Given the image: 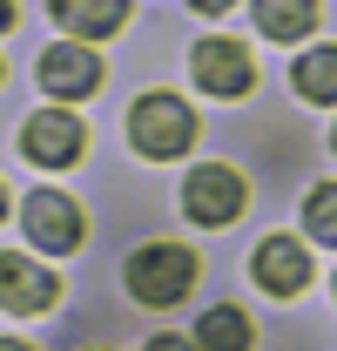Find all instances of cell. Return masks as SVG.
<instances>
[{
    "label": "cell",
    "mask_w": 337,
    "mask_h": 351,
    "mask_svg": "<svg viewBox=\"0 0 337 351\" xmlns=\"http://www.w3.org/2000/svg\"><path fill=\"white\" fill-rule=\"evenodd\" d=\"M7 27H14V0H0V34H7Z\"/></svg>",
    "instance_id": "e0dca14e"
},
{
    "label": "cell",
    "mask_w": 337,
    "mask_h": 351,
    "mask_svg": "<svg viewBox=\"0 0 337 351\" xmlns=\"http://www.w3.org/2000/svg\"><path fill=\"white\" fill-rule=\"evenodd\" d=\"M0 217H7V189H0Z\"/></svg>",
    "instance_id": "d6986e66"
},
{
    "label": "cell",
    "mask_w": 337,
    "mask_h": 351,
    "mask_svg": "<svg viewBox=\"0 0 337 351\" xmlns=\"http://www.w3.org/2000/svg\"><path fill=\"white\" fill-rule=\"evenodd\" d=\"M303 230H310L317 243H337V182H317V189H310V203H303Z\"/></svg>",
    "instance_id": "5bb4252c"
},
{
    "label": "cell",
    "mask_w": 337,
    "mask_h": 351,
    "mask_svg": "<svg viewBox=\"0 0 337 351\" xmlns=\"http://www.w3.org/2000/svg\"><path fill=\"white\" fill-rule=\"evenodd\" d=\"M196 345L203 351H250L256 331H250V317L236 304H216V311H203V324H196Z\"/></svg>",
    "instance_id": "7c38bea8"
},
{
    "label": "cell",
    "mask_w": 337,
    "mask_h": 351,
    "mask_svg": "<svg viewBox=\"0 0 337 351\" xmlns=\"http://www.w3.org/2000/svg\"><path fill=\"white\" fill-rule=\"evenodd\" d=\"M243 203H250V189H243V176L229 169V162H203V169H189V182H182V210L203 223V230L236 223Z\"/></svg>",
    "instance_id": "3957f363"
},
{
    "label": "cell",
    "mask_w": 337,
    "mask_h": 351,
    "mask_svg": "<svg viewBox=\"0 0 337 351\" xmlns=\"http://www.w3.org/2000/svg\"><path fill=\"white\" fill-rule=\"evenodd\" d=\"M21 223H27V243H41V250H82L88 237V217L75 196H61V189H34L27 203H21Z\"/></svg>",
    "instance_id": "277c9868"
},
{
    "label": "cell",
    "mask_w": 337,
    "mask_h": 351,
    "mask_svg": "<svg viewBox=\"0 0 337 351\" xmlns=\"http://www.w3.org/2000/svg\"><path fill=\"white\" fill-rule=\"evenodd\" d=\"M331 149H337V129H331Z\"/></svg>",
    "instance_id": "ffe728a7"
},
{
    "label": "cell",
    "mask_w": 337,
    "mask_h": 351,
    "mask_svg": "<svg viewBox=\"0 0 337 351\" xmlns=\"http://www.w3.org/2000/svg\"><path fill=\"white\" fill-rule=\"evenodd\" d=\"M142 351H203V345H196V338H175V331H162V338H149Z\"/></svg>",
    "instance_id": "9a60e30c"
},
{
    "label": "cell",
    "mask_w": 337,
    "mask_h": 351,
    "mask_svg": "<svg viewBox=\"0 0 337 351\" xmlns=\"http://www.w3.org/2000/svg\"><path fill=\"white\" fill-rule=\"evenodd\" d=\"M256 27L270 41H303L317 27V0H256Z\"/></svg>",
    "instance_id": "8fae6325"
},
{
    "label": "cell",
    "mask_w": 337,
    "mask_h": 351,
    "mask_svg": "<svg viewBox=\"0 0 337 351\" xmlns=\"http://www.w3.org/2000/svg\"><path fill=\"white\" fill-rule=\"evenodd\" d=\"M0 351H27V345H21V338H0Z\"/></svg>",
    "instance_id": "ac0fdd59"
},
{
    "label": "cell",
    "mask_w": 337,
    "mask_h": 351,
    "mask_svg": "<svg viewBox=\"0 0 337 351\" xmlns=\"http://www.w3.org/2000/svg\"><path fill=\"white\" fill-rule=\"evenodd\" d=\"M128 142L149 156V162H175L189 142H196V115L182 95H142L128 108Z\"/></svg>",
    "instance_id": "6da1fadb"
},
{
    "label": "cell",
    "mask_w": 337,
    "mask_h": 351,
    "mask_svg": "<svg viewBox=\"0 0 337 351\" xmlns=\"http://www.w3.org/2000/svg\"><path fill=\"white\" fill-rule=\"evenodd\" d=\"M21 149H27V162H41V169H68L88 149V129H82V115H68V108H41V115H27Z\"/></svg>",
    "instance_id": "5b68a950"
},
{
    "label": "cell",
    "mask_w": 337,
    "mask_h": 351,
    "mask_svg": "<svg viewBox=\"0 0 337 351\" xmlns=\"http://www.w3.org/2000/svg\"><path fill=\"white\" fill-rule=\"evenodd\" d=\"M61 298V277L27 263L21 250H0V311H47Z\"/></svg>",
    "instance_id": "ba28073f"
},
{
    "label": "cell",
    "mask_w": 337,
    "mask_h": 351,
    "mask_svg": "<svg viewBox=\"0 0 337 351\" xmlns=\"http://www.w3.org/2000/svg\"><path fill=\"white\" fill-rule=\"evenodd\" d=\"M41 88L54 101H82V95L101 88V61L88 54V41H61L41 54Z\"/></svg>",
    "instance_id": "52a82bcc"
},
{
    "label": "cell",
    "mask_w": 337,
    "mask_h": 351,
    "mask_svg": "<svg viewBox=\"0 0 337 351\" xmlns=\"http://www.w3.org/2000/svg\"><path fill=\"white\" fill-rule=\"evenodd\" d=\"M189 7H196V14H223L229 0H189Z\"/></svg>",
    "instance_id": "2e32d148"
},
{
    "label": "cell",
    "mask_w": 337,
    "mask_h": 351,
    "mask_svg": "<svg viewBox=\"0 0 337 351\" xmlns=\"http://www.w3.org/2000/svg\"><path fill=\"white\" fill-rule=\"evenodd\" d=\"M189 284H196V250H182V243H149L128 257L135 304H175V298H189Z\"/></svg>",
    "instance_id": "7a4b0ae2"
},
{
    "label": "cell",
    "mask_w": 337,
    "mask_h": 351,
    "mask_svg": "<svg viewBox=\"0 0 337 351\" xmlns=\"http://www.w3.org/2000/svg\"><path fill=\"white\" fill-rule=\"evenodd\" d=\"M256 284H263L270 298H297V291L310 284V257H303V243H297V237H270V243L256 250Z\"/></svg>",
    "instance_id": "9c48e42d"
},
{
    "label": "cell",
    "mask_w": 337,
    "mask_h": 351,
    "mask_svg": "<svg viewBox=\"0 0 337 351\" xmlns=\"http://www.w3.org/2000/svg\"><path fill=\"white\" fill-rule=\"evenodd\" d=\"M290 88L303 101H337V47H310L290 68Z\"/></svg>",
    "instance_id": "4fadbf2b"
},
{
    "label": "cell",
    "mask_w": 337,
    "mask_h": 351,
    "mask_svg": "<svg viewBox=\"0 0 337 351\" xmlns=\"http://www.w3.org/2000/svg\"><path fill=\"white\" fill-rule=\"evenodd\" d=\"M47 14L75 34V41H101L128 21V0H47Z\"/></svg>",
    "instance_id": "30bf717a"
},
{
    "label": "cell",
    "mask_w": 337,
    "mask_h": 351,
    "mask_svg": "<svg viewBox=\"0 0 337 351\" xmlns=\"http://www.w3.org/2000/svg\"><path fill=\"white\" fill-rule=\"evenodd\" d=\"M189 68H196V82L210 88V95H250V82H256V61H250V47H243V41H223V34L196 41Z\"/></svg>",
    "instance_id": "8992f818"
}]
</instances>
